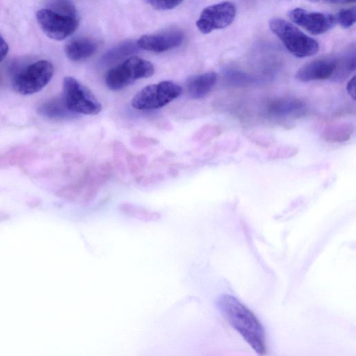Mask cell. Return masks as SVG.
Returning <instances> with one entry per match:
<instances>
[{"mask_svg":"<svg viewBox=\"0 0 356 356\" xmlns=\"http://www.w3.org/2000/svg\"><path fill=\"white\" fill-rule=\"evenodd\" d=\"M354 127L352 124L341 122L327 127L322 133L323 138L330 143H341L348 140Z\"/></svg>","mask_w":356,"mask_h":356,"instance_id":"15","label":"cell"},{"mask_svg":"<svg viewBox=\"0 0 356 356\" xmlns=\"http://www.w3.org/2000/svg\"><path fill=\"white\" fill-rule=\"evenodd\" d=\"M181 90V88L172 81L148 85L134 95L131 105L138 110L157 109L175 100Z\"/></svg>","mask_w":356,"mask_h":356,"instance_id":"4","label":"cell"},{"mask_svg":"<svg viewBox=\"0 0 356 356\" xmlns=\"http://www.w3.org/2000/svg\"><path fill=\"white\" fill-rule=\"evenodd\" d=\"M120 209L124 215L143 221H156L161 218L157 211L129 203H124L120 206Z\"/></svg>","mask_w":356,"mask_h":356,"instance_id":"17","label":"cell"},{"mask_svg":"<svg viewBox=\"0 0 356 356\" xmlns=\"http://www.w3.org/2000/svg\"><path fill=\"white\" fill-rule=\"evenodd\" d=\"M291 20L313 35L327 32L335 24V16L326 13L310 12L296 8L289 12Z\"/></svg>","mask_w":356,"mask_h":356,"instance_id":"9","label":"cell"},{"mask_svg":"<svg viewBox=\"0 0 356 356\" xmlns=\"http://www.w3.org/2000/svg\"><path fill=\"white\" fill-rule=\"evenodd\" d=\"M217 305L227 322L253 350L259 355H264L266 350L265 331L252 312L230 295L221 296Z\"/></svg>","mask_w":356,"mask_h":356,"instance_id":"1","label":"cell"},{"mask_svg":"<svg viewBox=\"0 0 356 356\" xmlns=\"http://www.w3.org/2000/svg\"><path fill=\"white\" fill-rule=\"evenodd\" d=\"M38 111L44 116L56 120L70 119L76 115L67 108L62 96L46 102L40 106Z\"/></svg>","mask_w":356,"mask_h":356,"instance_id":"14","label":"cell"},{"mask_svg":"<svg viewBox=\"0 0 356 356\" xmlns=\"http://www.w3.org/2000/svg\"><path fill=\"white\" fill-rule=\"evenodd\" d=\"M236 6L230 1H223L206 7L196 22L202 33H209L228 26L235 18Z\"/></svg>","mask_w":356,"mask_h":356,"instance_id":"8","label":"cell"},{"mask_svg":"<svg viewBox=\"0 0 356 356\" xmlns=\"http://www.w3.org/2000/svg\"><path fill=\"white\" fill-rule=\"evenodd\" d=\"M304 105L297 99H284L273 102L270 107V112L280 117H291L299 115Z\"/></svg>","mask_w":356,"mask_h":356,"instance_id":"16","label":"cell"},{"mask_svg":"<svg viewBox=\"0 0 356 356\" xmlns=\"http://www.w3.org/2000/svg\"><path fill=\"white\" fill-rule=\"evenodd\" d=\"M346 90L350 97L355 100L356 97V79L355 75L347 83Z\"/></svg>","mask_w":356,"mask_h":356,"instance_id":"23","label":"cell"},{"mask_svg":"<svg viewBox=\"0 0 356 356\" xmlns=\"http://www.w3.org/2000/svg\"><path fill=\"white\" fill-rule=\"evenodd\" d=\"M311 1H316V0H311Z\"/></svg>","mask_w":356,"mask_h":356,"instance_id":"26","label":"cell"},{"mask_svg":"<svg viewBox=\"0 0 356 356\" xmlns=\"http://www.w3.org/2000/svg\"><path fill=\"white\" fill-rule=\"evenodd\" d=\"M97 49L96 41L88 38H76L66 44L65 51L70 60L81 61L90 57Z\"/></svg>","mask_w":356,"mask_h":356,"instance_id":"13","label":"cell"},{"mask_svg":"<svg viewBox=\"0 0 356 356\" xmlns=\"http://www.w3.org/2000/svg\"><path fill=\"white\" fill-rule=\"evenodd\" d=\"M54 71L53 65L48 60L33 63L15 76L13 88L23 95L35 93L50 81Z\"/></svg>","mask_w":356,"mask_h":356,"instance_id":"6","label":"cell"},{"mask_svg":"<svg viewBox=\"0 0 356 356\" xmlns=\"http://www.w3.org/2000/svg\"><path fill=\"white\" fill-rule=\"evenodd\" d=\"M38 23L49 38L62 40L73 33L79 26L77 17L60 14L49 8H42L36 13Z\"/></svg>","mask_w":356,"mask_h":356,"instance_id":"7","label":"cell"},{"mask_svg":"<svg viewBox=\"0 0 356 356\" xmlns=\"http://www.w3.org/2000/svg\"><path fill=\"white\" fill-rule=\"evenodd\" d=\"M216 81L217 75L213 72L193 76L186 82V94L193 99H202L210 92Z\"/></svg>","mask_w":356,"mask_h":356,"instance_id":"12","label":"cell"},{"mask_svg":"<svg viewBox=\"0 0 356 356\" xmlns=\"http://www.w3.org/2000/svg\"><path fill=\"white\" fill-rule=\"evenodd\" d=\"M269 28L286 49L298 58L309 57L318 51L317 41L285 19L272 18L269 21Z\"/></svg>","mask_w":356,"mask_h":356,"instance_id":"2","label":"cell"},{"mask_svg":"<svg viewBox=\"0 0 356 356\" xmlns=\"http://www.w3.org/2000/svg\"><path fill=\"white\" fill-rule=\"evenodd\" d=\"M152 8L156 10H171L178 6L183 0H145Z\"/></svg>","mask_w":356,"mask_h":356,"instance_id":"22","label":"cell"},{"mask_svg":"<svg viewBox=\"0 0 356 356\" xmlns=\"http://www.w3.org/2000/svg\"><path fill=\"white\" fill-rule=\"evenodd\" d=\"M336 70L332 76L334 79L341 80L346 78L355 68V55L348 54L344 56L339 61H337Z\"/></svg>","mask_w":356,"mask_h":356,"instance_id":"19","label":"cell"},{"mask_svg":"<svg viewBox=\"0 0 356 356\" xmlns=\"http://www.w3.org/2000/svg\"><path fill=\"white\" fill-rule=\"evenodd\" d=\"M154 73V67L151 62L131 56L108 71L106 84L110 90H119L138 79L150 77Z\"/></svg>","mask_w":356,"mask_h":356,"instance_id":"3","label":"cell"},{"mask_svg":"<svg viewBox=\"0 0 356 356\" xmlns=\"http://www.w3.org/2000/svg\"><path fill=\"white\" fill-rule=\"evenodd\" d=\"M62 97L67 108L76 114L97 115L102 111L93 93L74 77L63 79Z\"/></svg>","mask_w":356,"mask_h":356,"instance_id":"5","label":"cell"},{"mask_svg":"<svg viewBox=\"0 0 356 356\" xmlns=\"http://www.w3.org/2000/svg\"><path fill=\"white\" fill-rule=\"evenodd\" d=\"M355 19L356 11L355 7L342 9L335 16L336 22H339L343 28L346 29L352 26L355 22Z\"/></svg>","mask_w":356,"mask_h":356,"instance_id":"21","label":"cell"},{"mask_svg":"<svg viewBox=\"0 0 356 356\" xmlns=\"http://www.w3.org/2000/svg\"><path fill=\"white\" fill-rule=\"evenodd\" d=\"M184 39V33L178 30L144 35L136 42L139 48L156 53L168 51L179 47Z\"/></svg>","mask_w":356,"mask_h":356,"instance_id":"10","label":"cell"},{"mask_svg":"<svg viewBox=\"0 0 356 356\" xmlns=\"http://www.w3.org/2000/svg\"><path fill=\"white\" fill-rule=\"evenodd\" d=\"M337 67L336 60L328 58L318 59L301 67L296 78L302 82H309L332 78Z\"/></svg>","mask_w":356,"mask_h":356,"instance_id":"11","label":"cell"},{"mask_svg":"<svg viewBox=\"0 0 356 356\" xmlns=\"http://www.w3.org/2000/svg\"><path fill=\"white\" fill-rule=\"evenodd\" d=\"M138 47L136 42L135 43L133 41L124 42L108 51L104 55L103 60L108 63L113 61L135 52Z\"/></svg>","mask_w":356,"mask_h":356,"instance_id":"18","label":"cell"},{"mask_svg":"<svg viewBox=\"0 0 356 356\" xmlns=\"http://www.w3.org/2000/svg\"><path fill=\"white\" fill-rule=\"evenodd\" d=\"M47 8L65 15L77 17L76 10L70 0H47Z\"/></svg>","mask_w":356,"mask_h":356,"instance_id":"20","label":"cell"},{"mask_svg":"<svg viewBox=\"0 0 356 356\" xmlns=\"http://www.w3.org/2000/svg\"><path fill=\"white\" fill-rule=\"evenodd\" d=\"M8 52V45L3 38L0 35V62L6 56Z\"/></svg>","mask_w":356,"mask_h":356,"instance_id":"24","label":"cell"},{"mask_svg":"<svg viewBox=\"0 0 356 356\" xmlns=\"http://www.w3.org/2000/svg\"><path fill=\"white\" fill-rule=\"evenodd\" d=\"M325 1L332 4H345L354 2L355 0H324Z\"/></svg>","mask_w":356,"mask_h":356,"instance_id":"25","label":"cell"}]
</instances>
